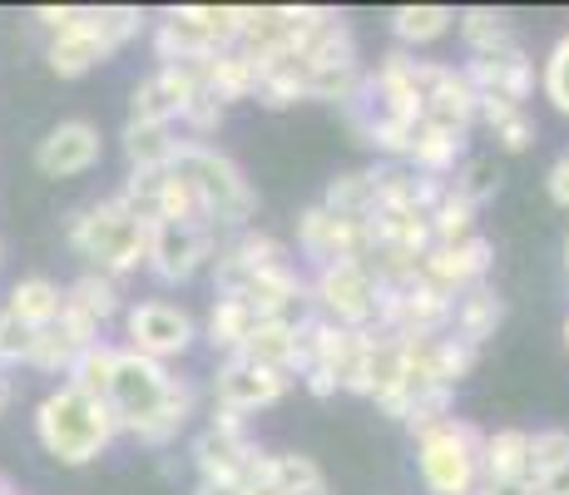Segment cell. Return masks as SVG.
I'll return each instance as SVG.
<instances>
[{"mask_svg": "<svg viewBox=\"0 0 569 495\" xmlns=\"http://www.w3.org/2000/svg\"><path fill=\"white\" fill-rule=\"evenodd\" d=\"M70 248L80 253L84 263H94V273H104V278H119V273H134L139 263H144L149 224L129 214L119 198H104V204L74 214Z\"/></svg>", "mask_w": 569, "mask_h": 495, "instance_id": "cell-4", "label": "cell"}, {"mask_svg": "<svg viewBox=\"0 0 569 495\" xmlns=\"http://www.w3.org/2000/svg\"><path fill=\"white\" fill-rule=\"evenodd\" d=\"M461 75L470 80L476 99H490V105L525 109V99L535 95V65L520 46L496 50V55H470V60L461 65Z\"/></svg>", "mask_w": 569, "mask_h": 495, "instance_id": "cell-12", "label": "cell"}, {"mask_svg": "<svg viewBox=\"0 0 569 495\" xmlns=\"http://www.w3.org/2000/svg\"><path fill=\"white\" fill-rule=\"evenodd\" d=\"M243 6H179L159 20L154 50L163 65H199L208 55H223L238 46Z\"/></svg>", "mask_w": 569, "mask_h": 495, "instance_id": "cell-6", "label": "cell"}, {"mask_svg": "<svg viewBox=\"0 0 569 495\" xmlns=\"http://www.w3.org/2000/svg\"><path fill=\"white\" fill-rule=\"evenodd\" d=\"M476 119H486L496 129V145L506 154H525L535 145V119L525 109H510V105H490V99H476Z\"/></svg>", "mask_w": 569, "mask_h": 495, "instance_id": "cell-35", "label": "cell"}, {"mask_svg": "<svg viewBox=\"0 0 569 495\" xmlns=\"http://www.w3.org/2000/svg\"><path fill=\"white\" fill-rule=\"evenodd\" d=\"M530 495H569V461H560L555 471H545L540 481H530Z\"/></svg>", "mask_w": 569, "mask_h": 495, "instance_id": "cell-46", "label": "cell"}, {"mask_svg": "<svg viewBox=\"0 0 569 495\" xmlns=\"http://www.w3.org/2000/svg\"><path fill=\"white\" fill-rule=\"evenodd\" d=\"M193 495H248V491L233 486V481H199V491Z\"/></svg>", "mask_w": 569, "mask_h": 495, "instance_id": "cell-47", "label": "cell"}, {"mask_svg": "<svg viewBox=\"0 0 569 495\" xmlns=\"http://www.w3.org/2000/svg\"><path fill=\"white\" fill-rule=\"evenodd\" d=\"M183 139H173V125H124V159L129 169H169Z\"/></svg>", "mask_w": 569, "mask_h": 495, "instance_id": "cell-28", "label": "cell"}, {"mask_svg": "<svg viewBox=\"0 0 569 495\" xmlns=\"http://www.w3.org/2000/svg\"><path fill=\"white\" fill-rule=\"evenodd\" d=\"M456 30H461V40H466L470 55H496V50H510V46H516L510 16H506V10H490V6L461 10V16H456Z\"/></svg>", "mask_w": 569, "mask_h": 495, "instance_id": "cell-27", "label": "cell"}, {"mask_svg": "<svg viewBox=\"0 0 569 495\" xmlns=\"http://www.w3.org/2000/svg\"><path fill=\"white\" fill-rule=\"evenodd\" d=\"M540 90H545V99H550V105L569 119V36H560V46H555V50H550V60H545V70H540Z\"/></svg>", "mask_w": 569, "mask_h": 495, "instance_id": "cell-39", "label": "cell"}, {"mask_svg": "<svg viewBox=\"0 0 569 495\" xmlns=\"http://www.w3.org/2000/svg\"><path fill=\"white\" fill-rule=\"evenodd\" d=\"M218 234L213 228H189V224H149V248L144 268L159 283H189L203 263H213Z\"/></svg>", "mask_w": 569, "mask_h": 495, "instance_id": "cell-10", "label": "cell"}, {"mask_svg": "<svg viewBox=\"0 0 569 495\" xmlns=\"http://www.w3.org/2000/svg\"><path fill=\"white\" fill-rule=\"evenodd\" d=\"M500 189V169H496V159H466L461 169H456V179H451V194L461 198V204L470 208H480V204H490Z\"/></svg>", "mask_w": 569, "mask_h": 495, "instance_id": "cell-37", "label": "cell"}, {"mask_svg": "<svg viewBox=\"0 0 569 495\" xmlns=\"http://www.w3.org/2000/svg\"><path fill=\"white\" fill-rule=\"evenodd\" d=\"M100 164V129L84 125V119H64L54 125L36 149V169L46 179H74V174L94 169Z\"/></svg>", "mask_w": 569, "mask_h": 495, "instance_id": "cell-18", "label": "cell"}, {"mask_svg": "<svg viewBox=\"0 0 569 495\" xmlns=\"http://www.w3.org/2000/svg\"><path fill=\"white\" fill-rule=\"evenodd\" d=\"M199 90V65H163L129 99V125H173Z\"/></svg>", "mask_w": 569, "mask_h": 495, "instance_id": "cell-15", "label": "cell"}, {"mask_svg": "<svg viewBox=\"0 0 569 495\" xmlns=\"http://www.w3.org/2000/svg\"><path fill=\"white\" fill-rule=\"evenodd\" d=\"M322 208L337 218H362V224L377 218V179H371V169L367 174H337L322 194Z\"/></svg>", "mask_w": 569, "mask_h": 495, "instance_id": "cell-29", "label": "cell"}, {"mask_svg": "<svg viewBox=\"0 0 569 495\" xmlns=\"http://www.w3.org/2000/svg\"><path fill=\"white\" fill-rule=\"evenodd\" d=\"M199 85L228 109L233 99L258 95V65L233 46V50H223V55H208V60H199Z\"/></svg>", "mask_w": 569, "mask_h": 495, "instance_id": "cell-22", "label": "cell"}, {"mask_svg": "<svg viewBox=\"0 0 569 495\" xmlns=\"http://www.w3.org/2000/svg\"><path fill=\"white\" fill-rule=\"evenodd\" d=\"M288 387H292L288 372H268L243 357H228L213 377V402H218V412H228V416H248V412H262V406L282 402Z\"/></svg>", "mask_w": 569, "mask_h": 495, "instance_id": "cell-14", "label": "cell"}, {"mask_svg": "<svg viewBox=\"0 0 569 495\" xmlns=\"http://www.w3.org/2000/svg\"><path fill=\"white\" fill-rule=\"evenodd\" d=\"M74 357H80V347H74L54 323L40 327V333L30 337V352H26V362L30 367H40V372H70Z\"/></svg>", "mask_w": 569, "mask_h": 495, "instance_id": "cell-38", "label": "cell"}, {"mask_svg": "<svg viewBox=\"0 0 569 495\" xmlns=\"http://www.w3.org/2000/svg\"><path fill=\"white\" fill-rule=\"evenodd\" d=\"M282 263H288V248H282L278 238L243 228L233 244H223L213 253V288H218V297H233L248 278H253V273L282 268Z\"/></svg>", "mask_w": 569, "mask_h": 495, "instance_id": "cell-16", "label": "cell"}, {"mask_svg": "<svg viewBox=\"0 0 569 495\" xmlns=\"http://www.w3.org/2000/svg\"><path fill=\"white\" fill-rule=\"evenodd\" d=\"M129 327V352L149 362H169V357H183L193 347V317L173 303H134L124 317Z\"/></svg>", "mask_w": 569, "mask_h": 495, "instance_id": "cell-11", "label": "cell"}, {"mask_svg": "<svg viewBox=\"0 0 569 495\" xmlns=\"http://www.w3.org/2000/svg\"><path fill=\"white\" fill-rule=\"evenodd\" d=\"M179 119L193 129V135H199V145H203V135H213V129L223 125V105H218V99L208 95V90H199V95L189 99V105H183Z\"/></svg>", "mask_w": 569, "mask_h": 495, "instance_id": "cell-42", "label": "cell"}, {"mask_svg": "<svg viewBox=\"0 0 569 495\" xmlns=\"http://www.w3.org/2000/svg\"><path fill=\"white\" fill-rule=\"evenodd\" d=\"M36 436L60 466H90V461L119 436V422H114V412H109V402H100V396L60 387L40 402Z\"/></svg>", "mask_w": 569, "mask_h": 495, "instance_id": "cell-2", "label": "cell"}, {"mask_svg": "<svg viewBox=\"0 0 569 495\" xmlns=\"http://www.w3.org/2000/svg\"><path fill=\"white\" fill-rule=\"evenodd\" d=\"M64 307L80 317H90V323H109V317L119 313V288L114 278H104V273H84L80 283H70L64 288Z\"/></svg>", "mask_w": 569, "mask_h": 495, "instance_id": "cell-32", "label": "cell"}, {"mask_svg": "<svg viewBox=\"0 0 569 495\" xmlns=\"http://www.w3.org/2000/svg\"><path fill=\"white\" fill-rule=\"evenodd\" d=\"M6 406H10V377L0 372V412H6Z\"/></svg>", "mask_w": 569, "mask_h": 495, "instance_id": "cell-49", "label": "cell"}, {"mask_svg": "<svg viewBox=\"0 0 569 495\" xmlns=\"http://www.w3.org/2000/svg\"><path fill=\"white\" fill-rule=\"evenodd\" d=\"M272 495H327V476L312 456H272L268 486Z\"/></svg>", "mask_w": 569, "mask_h": 495, "instance_id": "cell-33", "label": "cell"}, {"mask_svg": "<svg viewBox=\"0 0 569 495\" xmlns=\"http://www.w3.org/2000/svg\"><path fill=\"white\" fill-rule=\"evenodd\" d=\"M506 323V303H500V293L496 288H470L461 293V303H456V317H451V333L461 337V343L470 347H480V343H490L496 337V327Z\"/></svg>", "mask_w": 569, "mask_h": 495, "instance_id": "cell-24", "label": "cell"}, {"mask_svg": "<svg viewBox=\"0 0 569 495\" xmlns=\"http://www.w3.org/2000/svg\"><path fill=\"white\" fill-rule=\"evenodd\" d=\"M104 402H109V412H114L119 432L139 436L144 446L173 442V436L183 432V422L193 416V387L189 382L169 377L163 362H149L129 347H119Z\"/></svg>", "mask_w": 569, "mask_h": 495, "instance_id": "cell-1", "label": "cell"}, {"mask_svg": "<svg viewBox=\"0 0 569 495\" xmlns=\"http://www.w3.org/2000/svg\"><path fill=\"white\" fill-rule=\"evenodd\" d=\"M466 238H476V208L461 204V198L451 194V184H446L441 204L431 208V248L466 244Z\"/></svg>", "mask_w": 569, "mask_h": 495, "instance_id": "cell-36", "label": "cell"}, {"mask_svg": "<svg viewBox=\"0 0 569 495\" xmlns=\"http://www.w3.org/2000/svg\"><path fill=\"white\" fill-rule=\"evenodd\" d=\"M139 30H144V10H129V6H109L100 10V36L109 50H119L124 40H134Z\"/></svg>", "mask_w": 569, "mask_h": 495, "instance_id": "cell-40", "label": "cell"}, {"mask_svg": "<svg viewBox=\"0 0 569 495\" xmlns=\"http://www.w3.org/2000/svg\"><path fill=\"white\" fill-rule=\"evenodd\" d=\"M421 125L451 129V135H466L476 125V90L456 65L421 60Z\"/></svg>", "mask_w": 569, "mask_h": 495, "instance_id": "cell-13", "label": "cell"}, {"mask_svg": "<svg viewBox=\"0 0 569 495\" xmlns=\"http://www.w3.org/2000/svg\"><path fill=\"white\" fill-rule=\"evenodd\" d=\"M238 357L253 362V367L288 372L292 377V367H298V327H292V317H258V327L248 333Z\"/></svg>", "mask_w": 569, "mask_h": 495, "instance_id": "cell-23", "label": "cell"}, {"mask_svg": "<svg viewBox=\"0 0 569 495\" xmlns=\"http://www.w3.org/2000/svg\"><path fill=\"white\" fill-rule=\"evenodd\" d=\"M60 307H64V293L54 288L50 278H26L10 288L6 313L16 317V323H26L30 333H40V327H50L54 317H60Z\"/></svg>", "mask_w": 569, "mask_h": 495, "instance_id": "cell-26", "label": "cell"}, {"mask_svg": "<svg viewBox=\"0 0 569 495\" xmlns=\"http://www.w3.org/2000/svg\"><path fill=\"white\" fill-rule=\"evenodd\" d=\"M545 189H550V198L560 208H569V154H560V159L550 164V174H545Z\"/></svg>", "mask_w": 569, "mask_h": 495, "instance_id": "cell-45", "label": "cell"}, {"mask_svg": "<svg viewBox=\"0 0 569 495\" xmlns=\"http://www.w3.org/2000/svg\"><path fill=\"white\" fill-rule=\"evenodd\" d=\"M233 297H238V303H243L253 317H288L292 307L308 297V283L298 278V268H292V263H282V268L253 273V278H248Z\"/></svg>", "mask_w": 569, "mask_h": 495, "instance_id": "cell-20", "label": "cell"}, {"mask_svg": "<svg viewBox=\"0 0 569 495\" xmlns=\"http://www.w3.org/2000/svg\"><path fill=\"white\" fill-rule=\"evenodd\" d=\"M312 313L332 327H371L377 323V303H381V283L367 263H327L312 278Z\"/></svg>", "mask_w": 569, "mask_h": 495, "instance_id": "cell-7", "label": "cell"}, {"mask_svg": "<svg viewBox=\"0 0 569 495\" xmlns=\"http://www.w3.org/2000/svg\"><path fill=\"white\" fill-rule=\"evenodd\" d=\"M104 55H114V50H109L104 36H100V10L84 6L80 20L50 40V70L60 75V80H80V75H90Z\"/></svg>", "mask_w": 569, "mask_h": 495, "instance_id": "cell-19", "label": "cell"}, {"mask_svg": "<svg viewBox=\"0 0 569 495\" xmlns=\"http://www.w3.org/2000/svg\"><path fill=\"white\" fill-rule=\"evenodd\" d=\"M169 169L179 174V179H189V189L199 194V204H203V214L213 228H238V234H243L248 218L258 214V189L243 179V169H238L228 154H218L213 145L183 139Z\"/></svg>", "mask_w": 569, "mask_h": 495, "instance_id": "cell-3", "label": "cell"}, {"mask_svg": "<svg viewBox=\"0 0 569 495\" xmlns=\"http://www.w3.org/2000/svg\"><path fill=\"white\" fill-rule=\"evenodd\" d=\"M480 495H530V486H480Z\"/></svg>", "mask_w": 569, "mask_h": 495, "instance_id": "cell-48", "label": "cell"}, {"mask_svg": "<svg viewBox=\"0 0 569 495\" xmlns=\"http://www.w3.org/2000/svg\"><path fill=\"white\" fill-rule=\"evenodd\" d=\"M262 461V451L248 442L243 416L213 412V422L193 436V466H199L203 481H233V486H248L253 466Z\"/></svg>", "mask_w": 569, "mask_h": 495, "instance_id": "cell-8", "label": "cell"}, {"mask_svg": "<svg viewBox=\"0 0 569 495\" xmlns=\"http://www.w3.org/2000/svg\"><path fill=\"white\" fill-rule=\"evenodd\" d=\"M565 278H569V238H565Z\"/></svg>", "mask_w": 569, "mask_h": 495, "instance_id": "cell-50", "label": "cell"}, {"mask_svg": "<svg viewBox=\"0 0 569 495\" xmlns=\"http://www.w3.org/2000/svg\"><path fill=\"white\" fill-rule=\"evenodd\" d=\"M30 327L26 323H16L10 313H0V367L6 362H26V352H30Z\"/></svg>", "mask_w": 569, "mask_h": 495, "instance_id": "cell-43", "label": "cell"}, {"mask_svg": "<svg viewBox=\"0 0 569 495\" xmlns=\"http://www.w3.org/2000/svg\"><path fill=\"white\" fill-rule=\"evenodd\" d=\"M565 352H569V317H565Z\"/></svg>", "mask_w": 569, "mask_h": 495, "instance_id": "cell-51", "label": "cell"}, {"mask_svg": "<svg viewBox=\"0 0 569 495\" xmlns=\"http://www.w3.org/2000/svg\"><path fill=\"white\" fill-rule=\"evenodd\" d=\"M466 154V135H451V129H436V125H416L411 139V169L416 174H431V179H451L456 164Z\"/></svg>", "mask_w": 569, "mask_h": 495, "instance_id": "cell-25", "label": "cell"}, {"mask_svg": "<svg viewBox=\"0 0 569 495\" xmlns=\"http://www.w3.org/2000/svg\"><path fill=\"white\" fill-rule=\"evenodd\" d=\"M253 495H272V491H253Z\"/></svg>", "mask_w": 569, "mask_h": 495, "instance_id": "cell-52", "label": "cell"}, {"mask_svg": "<svg viewBox=\"0 0 569 495\" xmlns=\"http://www.w3.org/2000/svg\"><path fill=\"white\" fill-rule=\"evenodd\" d=\"M490 263H496V248L486 244V238H466V244H446V248H431L421 258V278L431 283V288L461 297L470 288H480L490 273Z\"/></svg>", "mask_w": 569, "mask_h": 495, "instance_id": "cell-17", "label": "cell"}, {"mask_svg": "<svg viewBox=\"0 0 569 495\" xmlns=\"http://www.w3.org/2000/svg\"><path fill=\"white\" fill-rule=\"evenodd\" d=\"M253 327H258V317L248 313L238 297H218L213 313H208V347H213V352H228V357H238Z\"/></svg>", "mask_w": 569, "mask_h": 495, "instance_id": "cell-30", "label": "cell"}, {"mask_svg": "<svg viewBox=\"0 0 569 495\" xmlns=\"http://www.w3.org/2000/svg\"><path fill=\"white\" fill-rule=\"evenodd\" d=\"M80 10H84V6H40L36 20H40L46 30H54V36H60V30H70L74 20H80Z\"/></svg>", "mask_w": 569, "mask_h": 495, "instance_id": "cell-44", "label": "cell"}, {"mask_svg": "<svg viewBox=\"0 0 569 495\" xmlns=\"http://www.w3.org/2000/svg\"><path fill=\"white\" fill-rule=\"evenodd\" d=\"M569 461V432H540L530 436V481H540L545 471H555Z\"/></svg>", "mask_w": 569, "mask_h": 495, "instance_id": "cell-41", "label": "cell"}, {"mask_svg": "<svg viewBox=\"0 0 569 495\" xmlns=\"http://www.w3.org/2000/svg\"><path fill=\"white\" fill-rule=\"evenodd\" d=\"M114 357H119V347H109L104 337L94 347H84L80 357L70 362V372H64V387H74V392H84V396H100L104 402V392H109V377H114Z\"/></svg>", "mask_w": 569, "mask_h": 495, "instance_id": "cell-34", "label": "cell"}, {"mask_svg": "<svg viewBox=\"0 0 569 495\" xmlns=\"http://www.w3.org/2000/svg\"><path fill=\"white\" fill-rule=\"evenodd\" d=\"M480 486H530V436L496 432L480 451Z\"/></svg>", "mask_w": 569, "mask_h": 495, "instance_id": "cell-21", "label": "cell"}, {"mask_svg": "<svg viewBox=\"0 0 569 495\" xmlns=\"http://www.w3.org/2000/svg\"><path fill=\"white\" fill-rule=\"evenodd\" d=\"M476 495H480V491H476Z\"/></svg>", "mask_w": 569, "mask_h": 495, "instance_id": "cell-53", "label": "cell"}, {"mask_svg": "<svg viewBox=\"0 0 569 495\" xmlns=\"http://www.w3.org/2000/svg\"><path fill=\"white\" fill-rule=\"evenodd\" d=\"M456 26V10L446 6H397L391 10V30L401 46H431Z\"/></svg>", "mask_w": 569, "mask_h": 495, "instance_id": "cell-31", "label": "cell"}, {"mask_svg": "<svg viewBox=\"0 0 569 495\" xmlns=\"http://www.w3.org/2000/svg\"><path fill=\"white\" fill-rule=\"evenodd\" d=\"M480 451H486V436L470 422L446 416L441 426L416 436L421 486L431 495H476L480 491Z\"/></svg>", "mask_w": 569, "mask_h": 495, "instance_id": "cell-5", "label": "cell"}, {"mask_svg": "<svg viewBox=\"0 0 569 495\" xmlns=\"http://www.w3.org/2000/svg\"><path fill=\"white\" fill-rule=\"evenodd\" d=\"M298 244L317 268H327V263H367L377 234H371V218L367 224L362 218H337V214H327L322 204H312L308 214L298 218Z\"/></svg>", "mask_w": 569, "mask_h": 495, "instance_id": "cell-9", "label": "cell"}]
</instances>
